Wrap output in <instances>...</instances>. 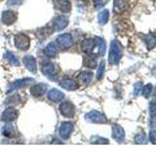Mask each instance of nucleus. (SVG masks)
<instances>
[{"label": "nucleus", "instance_id": "nucleus-14", "mask_svg": "<svg viewBox=\"0 0 156 146\" xmlns=\"http://www.w3.org/2000/svg\"><path fill=\"white\" fill-rule=\"evenodd\" d=\"M95 47H96L95 39L87 38V39H84L81 43V51L84 54H86V55H90Z\"/></svg>", "mask_w": 156, "mask_h": 146}, {"label": "nucleus", "instance_id": "nucleus-12", "mask_svg": "<svg viewBox=\"0 0 156 146\" xmlns=\"http://www.w3.org/2000/svg\"><path fill=\"white\" fill-rule=\"evenodd\" d=\"M1 21L5 26H11L17 21V14L11 10L4 11L1 15Z\"/></svg>", "mask_w": 156, "mask_h": 146}, {"label": "nucleus", "instance_id": "nucleus-11", "mask_svg": "<svg viewBox=\"0 0 156 146\" xmlns=\"http://www.w3.org/2000/svg\"><path fill=\"white\" fill-rule=\"evenodd\" d=\"M23 63L26 66V68L30 71L32 74H36L37 72V64H36V60L32 56H26L23 58Z\"/></svg>", "mask_w": 156, "mask_h": 146}, {"label": "nucleus", "instance_id": "nucleus-34", "mask_svg": "<svg viewBox=\"0 0 156 146\" xmlns=\"http://www.w3.org/2000/svg\"><path fill=\"white\" fill-rule=\"evenodd\" d=\"M151 120H150V130L153 131V133H156V114L151 115Z\"/></svg>", "mask_w": 156, "mask_h": 146}, {"label": "nucleus", "instance_id": "nucleus-3", "mask_svg": "<svg viewBox=\"0 0 156 146\" xmlns=\"http://www.w3.org/2000/svg\"><path fill=\"white\" fill-rule=\"evenodd\" d=\"M85 120L89 123H94V124H105L107 123V119L105 114L101 113L99 111L93 110L88 112L85 115Z\"/></svg>", "mask_w": 156, "mask_h": 146}, {"label": "nucleus", "instance_id": "nucleus-35", "mask_svg": "<svg viewBox=\"0 0 156 146\" xmlns=\"http://www.w3.org/2000/svg\"><path fill=\"white\" fill-rule=\"evenodd\" d=\"M105 4H106V0H95V8L97 10L101 9Z\"/></svg>", "mask_w": 156, "mask_h": 146}, {"label": "nucleus", "instance_id": "nucleus-18", "mask_svg": "<svg viewBox=\"0 0 156 146\" xmlns=\"http://www.w3.org/2000/svg\"><path fill=\"white\" fill-rule=\"evenodd\" d=\"M55 8L62 13H67L71 10L70 0H55Z\"/></svg>", "mask_w": 156, "mask_h": 146}, {"label": "nucleus", "instance_id": "nucleus-9", "mask_svg": "<svg viewBox=\"0 0 156 146\" xmlns=\"http://www.w3.org/2000/svg\"><path fill=\"white\" fill-rule=\"evenodd\" d=\"M19 112L17 109L13 108V107H8L7 109H5L2 114V121L5 123H11L14 122L18 118Z\"/></svg>", "mask_w": 156, "mask_h": 146}, {"label": "nucleus", "instance_id": "nucleus-21", "mask_svg": "<svg viewBox=\"0 0 156 146\" xmlns=\"http://www.w3.org/2000/svg\"><path fill=\"white\" fill-rule=\"evenodd\" d=\"M141 38L144 41L146 47L148 50H151L156 46V37L152 34H147V35H141Z\"/></svg>", "mask_w": 156, "mask_h": 146}, {"label": "nucleus", "instance_id": "nucleus-17", "mask_svg": "<svg viewBox=\"0 0 156 146\" xmlns=\"http://www.w3.org/2000/svg\"><path fill=\"white\" fill-rule=\"evenodd\" d=\"M47 96H48V99L53 102H60L65 99V94H63L62 92H61L60 90L52 89L48 92Z\"/></svg>", "mask_w": 156, "mask_h": 146}, {"label": "nucleus", "instance_id": "nucleus-5", "mask_svg": "<svg viewBox=\"0 0 156 146\" xmlns=\"http://www.w3.org/2000/svg\"><path fill=\"white\" fill-rule=\"evenodd\" d=\"M58 109H60L61 114L66 118H72L75 115V106L70 101L62 102L60 104Z\"/></svg>", "mask_w": 156, "mask_h": 146}, {"label": "nucleus", "instance_id": "nucleus-4", "mask_svg": "<svg viewBox=\"0 0 156 146\" xmlns=\"http://www.w3.org/2000/svg\"><path fill=\"white\" fill-rule=\"evenodd\" d=\"M41 72L43 73V75H45L47 78L51 79L53 81L57 80V68L55 64L52 62H45L41 65Z\"/></svg>", "mask_w": 156, "mask_h": 146}, {"label": "nucleus", "instance_id": "nucleus-38", "mask_svg": "<svg viewBox=\"0 0 156 146\" xmlns=\"http://www.w3.org/2000/svg\"><path fill=\"white\" fill-rule=\"evenodd\" d=\"M155 133H153L152 130L150 131V134H149V139H150V141L152 143H154V144H156V137H155V134H154Z\"/></svg>", "mask_w": 156, "mask_h": 146}, {"label": "nucleus", "instance_id": "nucleus-32", "mask_svg": "<svg viewBox=\"0 0 156 146\" xmlns=\"http://www.w3.org/2000/svg\"><path fill=\"white\" fill-rule=\"evenodd\" d=\"M143 96L144 97H148L151 94V92H152V85L151 84H147L145 85L144 87H143Z\"/></svg>", "mask_w": 156, "mask_h": 146}, {"label": "nucleus", "instance_id": "nucleus-20", "mask_svg": "<svg viewBox=\"0 0 156 146\" xmlns=\"http://www.w3.org/2000/svg\"><path fill=\"white\" fill-rule=\"evenodd\" d=\"M44 55L48 57H55L58 55V46L55 42H50L44 48Z\"/></svg>", "mask_w": 156, "mask_h": 146}, {"label": "nucleus", "instance_id": "nucleus-29", "mask_svg": "<svg viewBox=\"0 0 156 146\" xmlns=\"http://www.w3.org/2000/svg\"><path fill=\"white\" fill-rule=\"evenodd\" d=\"M21 102V97H20L19 95H13V96H10L8 99L5 100V104L6 105H10V104H14V105H17Z\"/></svg>", "mask_w": 156, "mask_h": 146}, {"label": "nucleus", "instance_id": "nucleus-8", "mask_svg": "<svg viewBox=\"0 0 156 146\" xmlns=\"http://www.w3.org/2000/svg\"><path fill=\"white\" fill-rule=\"evenodd\" d=\"M33 80H34L33 78H23V79H18L16 81H14L9 85L7 92H11L15 90L20 89V88H23L29 84H31Z\"/></svg>", "mask_w": 156, "mask_h": 146}, {"label": "nucleus", "instance_id": "nucleus-26", "mask_svg": "<svg viewBox=\"0 0 156 146\" xmlns=\"http://www.w3.org/2000/svg\"><path fill=\"white\" fill-rule=\"evenodd\" d=\"M109 19V11L108 10H102V11L98 15V22L101 26H105L107 23Z\"/></svg>", "mask_w": 156, "mask_h": 146}, {"label": "nucleus", "instance_id": "nucleus-1", "mask_svg": "<svg viewBox=\"0 0 156 146\" xmlns=\"http://www.w3.org/2000/svg\"><path fill=\"white\" fill-rule=\"evenodd\" d=\"M122 57V47L117 40H112L108 54V62L111 65H117Z\"/></svg>", "mask_w": 156, "mask_h": 146}, {"label": "nucleus", "instance_id": "nucleus-10", "mask_svg": "<svg viewBox=\"0 0 156 146\" xmlns=\"http://www.w3.org/2000/svg\"><path fill=\"white\" fill-rule=\"evenodd\" d=\"M112 137L118 143H122L125 139V130L118 124H114L112 126Z\"/></svg>", "mask_w": 156, "mask_h": 146}, {"label": "nucleus", "instance_id": "nucleus-39", "mask_svg": "<svg viewBox=\"0 0 156 146\" xmlns=\"http://www.w3.org/2000/svg\"><path fill=\"white\" fill-rule=\"evenodd\" d=\"M154 36H155V37H156V33H155V35H154Z\"/></svg>", "mask_w": 156, "mask_h": 146}, {"label": "nucleus", "instance_id": "nucleus-33", "mask_svg": "<svg viewBox=\"0 0 156 146\" xmlns=\"http://www.w3.org/2000/svg\"><path fill=\"white\" fill-rule=\"evenodd\" d=\"M143 89V83L141 82H136L134 85V95L138 96L140 94V91Z\"/></svg>", "mask_w": 156, "mask_h": 146}, {"label": "nucleus", "instance_id": "nucleus-7", "mask_svg": "<svg viewBox=\"0 0 156 146\" xmlns=\"http://www.w3.org/2000/svg\"><path fill=\"white\" fill-rule=\"evenodd\" d=\"M73 130H74V126L71 122H63L61 124L60 129H58V134L62 139L66 140L69 138Z\"/></svg>", "mask_w": 156, "mask_h": 146}, {"label": "nucleus", "instance_id": "nucleus-31", "mask_svg": "<svg viewBox=\"0 0 156 146\" xmlns=\"http://www.w3.org/2000/svg\"><path fill=\"white\" fill-rule=\"evenodd\" d=\"M135 142L136 144H145L147 142V138L144 134H138L135 136Z\"/></svg>", "mask_w": 156, "mask_h": 146}, {"label": "nucleus", "instance_id": "nucleus-16", "mask_svg": "<svg viewBox=\"0 0 156 146\" xmlns=\"http://www.w3.org/2000/svg\"><path fill=\"white\" fill-rule=\"evenodd\" d=\"M128 8H129V1H128V0H114L113 12L115 14L123 13Z\"/></svg>", "mask_w": 156, "mask_h": 146}, {"label": "nucleus", "instance_id": "nucleus-24", "mask_svg": "<svg viewBox=\"0 0 156 146\" xmlns=\"http://www.w3.org/2000/svg\"><path fill=\"white\" fill-rule=\"evenodd\" d=\"M4 57L6 58L8 61V62L10 63L11 65H14V66H19L20 65V61L17 58V57L14 55L12 52L10 51H7L6 53L4 54Z\"/></svg>", "mask_w": 156, "mask_h": 146}, {"label": "nucleus", "instance_id": "nucleus-30", "mask_svg": "<svg viewBox=\"0 0 156 146\" xmlns=\"http://www.w3.org/2000/svg\"><path fill=\"white\" fill-rule=\"evenodd\" d=\"M105 61H101L99 64V68H98V72H97V79L101 80L105 75Z\"/></svg>", "mask_w": 156, "mask_h": 146}, {"label": "nucleus", "instance_id": "nucleus-19", "mask_svg": "<svg viewBox=\"0 0 156 146\" xmlns=\"http://www.w3.org/2000/svg\"><path fill=\"white\" fill-rule=\"evenodd\" d=\"M60 86L67 91H75L78 88V84L70 78H63L60 81Z\"/></svg>", "mask_w": 156, "mask_h": 146}, {"label": "nucleus", "instance_id": "nucleus-22", "mask_svg": "<svg viewBox=\"0 0 156 146\" xmlns=\"http://www.w3.org/2000/svg\"><path fill=\"white\" fill-rule=\"evenodd\" d=\"M95 41H96V46L98 48V54L100 56H104L105 54V50H106V45H105V41L101 37H95Z\"/></svg>", "mask_w": 156, "mask_h": 146}, {"label": "nucleus", "instance_id": "nucleus-37", "mask_svg": "<svg viewBox=\"0 0 156 146\" xmlns=\"http://www.w3.org/2000/svg\"><path fill=\"white\" fill-rule=\"evenodd\" d=\"M23 0H8V2L7 4L9 5V6H14V5H20V4H22L23 3Z\"/></svg>", "mask_w": 156, "mask_h": 146}, {"label": "nucleus", "instance_id": "nucleus-36", "mask_svg": "<svg viewBox=\"0 0 156 146\" xmlns=\"http://www.w3.org/2000/svg\"><path fill=\"white\" fill-rule=\"evenodd\" d=\"M149 110H150V114H151V115L156 114V100H153V101H151V102H150Z\"/></svg>", "mask_w": 156, "mask_h": 146}, {"label": "nucleus", "instance_id": "nucleus-15", "mask_svg": "<svg viewBox=\"0 0 156 146\" xmlns=\"http://www.w3.org/2000/svg\"><path fill=\"white\" fill-rule=\"evenodd\" d=\"M48 86L44 83H39V84L33 85L30 88V94L34 96V97H39L42 96L47 91Z\"/></svg>", "mask_w": 156, "mask_h": 146}, {"label": "nucleus", "instance_id": "nucleus-2", "mask_svg": "<svg viewBox=\"0 0 156 146\" xmlns=\"http://www.w3.org/2000/svg\"><path fill=\"white\" fill-rule=\"evenodd\" d=\"M14 41H15V46H16L19 50H22V51L28 50L29 46H30V38L24 33L16 34L14 38Z\"/></svg>", "mask_w": 156, "mask_h": 146}, {"label": "nucleus", "instance_id": "nucleus-6", "mask_svg": "<svg viewBox=\"0 0 156 146\" xmlns=\"http://www.w3.org/2000/svg\"><path fill=\"white\" fill-rule=\"evenodd\" d=\"M56 41L58 44V47L63 49V50L70 48L73 45V38L71 36V34L69 33H63L58 35L56 39Z\"/></svg>", "mask_w": 156, "mask_h": 146}, {"label": "nucleus", "instance_id": "nucleus-28", "mask_svg": "<svg viewBox=\"0 0 156 146\" xmlns=\"http://www.w3.org/2000/svg\"><path fill=\"white\" fill-rule=\"evenodd\" d=\"M90 141H91L92 144H108L109 143V141L107 138L101 137V136H99V135L92 136Z\"/></svg>", "mask_w": 156, "mask_h": 146}, {"label": "nucleus", "instance_id": "nucleus-23", "mask_svg": "<svg viewBox=\"0 0 156 146\" xmlns=\"http://www.w3.org/2000/svg\"><path fill=\"white\" fill-rule=\"evenodd\" d=\"M97 64H98V62L96 61V58L93 57L92 56H86V57H84V58H83V65L85 67L93 69V68L97 67Z\"/></svg>", "mask_w": 156, "mask_h": 146}, {"label": "nucleus", "instance_id": "nucleus-40", "mask_svg": "<svg viewBox=\"0 0 156 146\" xmlns=\"http://www.w3.org/2000/svg\"><path fill=\"white\" fill-rule=\"evenodd\" d=\"M155 92H156V91H155Z\"/></svg>", "mask_w": 156, "mask_h": 146}, {"label": "nucleus", "instance_id": "nucleus-25", "mask_svg": "<svg viewBox=\"0 0 156 146\" xmlns=\"http://www.w3.org/2000/svg\"><path fill=\"white\" fill-rule=\"evenodd\" d=\"M79 79L83 85H89L93 79V73L90 71H83L79 75Z\"/></svg>", "mask_w": 156, "mask_h": 146}, {"label": "nucleus", "instance_id": "nucleus-13", "mask_svg": "<svg viewBox=\"0 0 156 146\" xmlns=\"http://www.w3.org/2000/svg\"><path fill=\"white\" fill-rule=\"evenodd\" d=\"M68 24V19L65 16H58L53 22V27L56 31L63 30Z\"/></svg>", "mask_w": 156, "mask_h": 146}, {"label": "nucleus", "instance_id": "nucleus-27", "mask_svg": "<svg viewBox=\"0 0 156 146\" xmlns=\"http://www.w3.org/2000/svg\"><path fill=\"white\" fill-rule=\"evenodd\" d=\"M1 133L4 136H6V137H13L15 135V130H14V128L11 126V125H5L2 127L1 129Z\"/></svg>", "mask_w": 156, "mask_h": 146}]
</instances>
